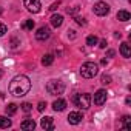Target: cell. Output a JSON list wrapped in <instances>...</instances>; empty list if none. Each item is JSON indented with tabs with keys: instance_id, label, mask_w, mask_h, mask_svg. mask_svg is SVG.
<instances>
[{
	"instance_id": "1",
	"label": "cell",
	"mask_w": 131,
	"mask_h": 131,
	"mask_svg": "<svg viewBox=\"0 0 131 131\" xmlns=\"http://www.w3.org/2000/svg\"><path fill=\"white\" fill-rule=\"evenodd\" d=\"M29 90H31V80L23 74L16 76L9 83V94H13L16 97H22V96L28 94Z\"/></svg>"
},
{
	"instance_id": "2",
	"label": "cell",
	"mask_w": 131,
	"mask_h": 131,
	"mask_svg": "<svg viewBox=\"0 0 131 131\" xmlns=\"http://www.w3.org/2000/svg\"><path fill=\"white\" fill-rule=\"evenodd\" d=\"M99 73V67L94 62H85L80 67V76L85 79H93L94 76H97Z\"/></svg>"
},
{
	"instance_id": "3",
	"label": "cell",
	"mask_w": 131,
	"mask_h": 131,
	"mask_svg": "<svg viewBox=\"0 0 131 131\" xmlns=\"http://www.w3.org/2000/svg\"><path fill=\"white\" fill-rule=\"evenodd\" d=\"M46 91L51 96H60L65 91V83L62 80H49L46 83Z\"/></svg>"
},
{
	"instance_id": "4",
	"label": "cell",
	"mask_w": 131,
	"mask_h": 131,
	"mask_svg": "<svg viewBox=\"0 0 131 131\" xmlns=\"http://www.w3.org/2000/svg\"><path fill=\"white\" fill-rule=\"evenodd\" d=\"M73 102L76 103V106H79L82 110H88L91 105V96L90 94H76L73 97Z\"/></svg>"
},
{
	"instance_id": "5",
	"label": "cell",
	"mask_w": 131,
	"mask_h": 131,
	"mask_svg": "<svg viewBox=\"0 0 131 131\" xmlns=\"http://www.w3.org/2000/svg\"><path fill=\"white\" fill-rule=\"evenodd\" d=\"M23 5H25V8H26L29 13H32V14H37V13L40 11V8H42L40 0H23Z\"/></svg>"
},
{
	"instance_id": "6",
	"label": "cell",
	"mask_w": 131,
	"mask_h": 131,
	"mask_svg": "<svg viewBox=\"0 0 131 131\" xmlns=\"http://www.w3.org/2000/svg\"><path fill=\"white\" fill-rule=\"evenodd\" d=\"M93 11H94L96 16L103 17V16H106V14L110 13V6H108V3H105V2H97V3L94 5Z\"/></svg>"
},
{
	"instance_id": "7",
	"label": "cell",
	"mask_w": 131,
	"mask_h": 131,
	"mask_svg": "<svg viewBox=\"0 0 131 131\" xmlns=\"http://www.w3.org/2000/svg\"><path fill=\"white\" fill-rule=\"evenodd\" d=\"M49 36H51V29H49L48 26H40V28L37 29V32H36V39L40 40V42L49 39Z\"/></svg>"
},
{
	"instance_id": "8",
	"label": "cell",
	"mask_w": 131,
	"mask_h": 131,
	"mask_svg": "<svg viewBox=\"0 0 131 131\" xmlns=\"http://www.w3.org/2000/svg\"><path fill=\"white\" fill-rule=\"evenodd\" d=\"M106 94H108V93H106L105 90H97L96 94H94V103L99 105V106L103 105V103L106 102Z\"/></svg>"
},
{
	"instance_id": "9",
	"label": "cell",
	"mask_w": 131,
	"mask_h": 131,
	"mask_svg": "<svg viewBox=\"0 0 131 131\" xmlns=\"http://www.w3.org/2000/svg\"><path fill=\"white\" fill-rule=\"evenodd\" d=\"M82 119H83V116H82V113H79V111H73V113H70V116H68V122H70L71 125L80 123Z\"/></svg>"
},
{
	"instance_id": "10",
	"label": "cell",
	"mask_w": 131,
	"mask_h": 131,
	"mask_svg": "<svg viewBox=\"0 0 131 131\" xmlns=\"http://www.w3.org/2000/svg\"><path fill=\"white\" fill-rule=\"evenodd\" d=\"M40 126L43 129H54V123H52V117H43L40 120Z\"/></svg>"
},
{
	"instance_id": "11",
	"label": "cell",
	"mask_w": 131,
	"mask_h": 131,
	"mask_svg": "<svg viewBox=\"0 0 131 131\" xmlns=\"http://www.w3.org/2000/svg\"><path fill=\"white\" fill-rule=\"evenodd\" d=\"M120 54H122V57H125V59H129V57H131V48H129V45H128L126 42H123V43L120 45Z\"/></svg>"
},
{
	"instance_id": "12",
	"label": "cell",
	"mask_w": 131,
	"mask_h": 131,
	"mask_svg": "<svg viewBox=\"0 0 131 131\" xmlns=\"http://www.w3.org/2000/svg\"><path fill=\"white\" fill-rule=\"evenodd\" d=\"M65 108H67V102H65L63 99L54 100V103H52V110H54V111H63Z\"/></svg>"
},
{
	"instance_id": "13",
	"label": "cell",
	"mask_w": 131,
	"mask_h": 131,
	"mask_svg": "<svg viewBox=\"0 0 131 131\" xmlns=\"http://www.w3.org/2000/svg\"><path fill=\"white\" fill-rule=\"evenodd\" d=\"M20 128L25 129V131H28V129H34V128H36V122H34L32 119H26V120H23V122L20 123Z\"/></svg>"
},
{
	"instance_id": "14",
	"label": "cell",
	"mask_w": 131,
	"mask_h": 131,
	"mask_svg": "<svg viewBox=\"0 0 131 131\" xmlns=\"http://www.w3.org/2000/svg\"><path fill=\"white\" fill-rule=\"evenodd\" d=\"M49 22H51V25H52L54 28H59V26H62V23H63V17H62L60 14H54Z\"/></svg>"
},
{
	"instance_id": "15",
	"label": "cell",
	"mask_w": 131,
	"mask_h": 131,
	"mask_svg": "<svg viewBox=\"0 0 131 131\" xmlns=\"http://www.w3.org/2000/svg\"><path fill=\"white\" fill-rule=\"evenodd\" d=\"M129 19H131V14H129L128 11H125V9H122V11L117 13V20H120V22H128Z\"/></svg>"
},
{
	"instance_id": "16",
	"label": "cell",
	"mask_w": 131,
	"mask_h": 131,
	"mask_svg": "<svg viewBox=\"0 0 131 131\" xmlns=\"http://www.w3.org/2000/svg\"><path fill=\"white\" fill-rule=\"evenodd\" d=\"M52 62H54V56L52 54H45L42 57V65L43 67H49V65H52Z\"/></svg>"
},
{
	"instance_id": "17",
	"label": "cell",
	"mask_w": 131,
	"mask_h": 131,
	"mask_svg": "<svg viewBox=\"0 0 131 131\" xmlns=\"http://www.w3.org/2000/svg\"><path fill=\"white\" fill-rule=\"evenodd\" d=\"M13 125V122H11V119H8L6 116H0V128H9Z\"/></svg>"
},
{
	"instance_id": "18",
	"label": "cell",
	"mask_w": 131,
	"mask_h": 131,
	"mask_svg": "<svg viewBox=\"0 0 131 131\" xmlns=\"http://www.w3.org/2000/svg\"><path fill=\"white\" fill-rule=\"evenodd\" d=\"M17 113V105L16 103H9L8 106H6V114L8 116H14Z\"/></svg>"
},
{
	"instance_id": "19",
	"label": "cell",
	"mask_w": 131,
	"mask_h": 131,
	"mask_svg": "<svg viewBox=\"0 0 131 131\" xmlns=\"http://www.w3.org/2000/svg\"><path fill=\"white\" fill-rule=\"evenodd\" d=\"M122 122H123V128L125 129H129L131 128V117L129 116H123L122 117Z\"/></svg>"
},
{
	"instance_id": "20",
	"label": "cell",
	"mask_w": 131,
	"mask_h": 131,
	"mask_svg": "<svg viewBox=\"0 0 131 131\" xmlns=\"http://www.w3.org/2000/svg\"><path fill=\"white\" fill-rule=\"evenodd\" d=\"M96 43H97V37H96V36H88V37H86V45L93 46V45H96Z\"/></svg>"
},
{
	"instance_id": "21",
	"label": "cell",
	"mask_w": 131,
	"mask_h": 131,
	"mask_svg": "<svg viewBox=\"0 0 131 131\" xmlns=\"http://www.w3.org/2000/svg\"><path fill=\"white\" fill-rule=\"evenodd\" d=\"M22 28H23V29H32V28H34V20H26V22L22 25Z\"/></svg>"
},
{
	"instance_id": "22",
	"label": "cell",
	"mask_w": 131,
	"mask_h": 131,
	"mask_svg": "<svg viewBox=\"0 0 131 131\" xmlns=\"http://www.w3.org/2000/svg\"><path fill=\"white\" fill-rule=\"evenodd\" d=\"M100 82H102L103 85H110V83H111V76L103 74V76H102V79H100Z\"/></svg>"
},
{
	"instance_id": "23",
	"label": "cell",
	"mask_w": 131,
	"mask_h": 131,
	"mask_svg": "<svg viewBox=\"0 0 131 131\" xmlns=\"http://www.w3.org/2000/svg\"><path fill=\"white\" fill-rule=\"evenodd\" d=\"M22 110H23L25 113H29V111L32 110V105L28 103V102H25V103H22Z\"/></svg>"
},
{
	"instance_id": "24",
	"label": "cell",
	"mask_w": 131,
	"mask_h": 131,
	"mask_svg": "<svg viewBox=\"0 0 131 131\" xmlns=\"http://www.w3.org/2000/svg\"><path fill=\"white\" fill-rule=\"evenodd\" d=\"M74 20H76V23H77V25H80V26H85V25H86V20H85L83 17H76Z\"/></svg>"
},
{
	"instance_id": "25",
	"label": "cell",
	"mask_w": 131,
	"mask_h": 131,
	"mask_svg": "<svg viewBox=\"0 0 131 131\" xmlns=\"http://www.w3.org/2000/svg\"><path fill=\"white\" fill-rule=\"evenodd\" d=\"M8 31V28H6V25H3V23H0V37L2 36H5V32Z\"/></svg>"
},
{
	"instance_id": "26",
	"label": "cell",
	"mask_w": 131,
	"mask_h": 131,
	"mask_svg": "<svg viewBox=\"0 0 131 131\" xmlns=\"http://www.w3.org/2000/svg\"><path fill=\"white\" fill-rule=\"evenodd\" d=\"M45 108H46V102H39V105H37V110H39V111L42 113V111H43Z\"/></svg>"
},
{
	"instance_id": "27",
	"label": "cell",
	"mask_w": 131,
	"mask_h": 131,
	"mask_svg": "<svg viewBox=\"0 0 131 131\" xmlns=\"http://www.w3.org/2000/svg\"><path fill=\"white\" fill-rule=\"evenodd\" d=\"M77 11H79V6H74L73 9H70V8H68V11H67V13H68L70 16H74V14H76Z\"/></svg>"
},
{
	"instance_id": "28",
	"label": "cell",
	"mask_w": 131,
	"mask_h": 131,
	"mask_svg": "<svg viewBox=\"0 0 131 131\" xmlns=\"http://www.w3.org/2000/svg\"><path fill=\"white\" fill-rule=\"evenodd\" d=\"M59 6H60V2H59V0H57V2H56V3H52V5L49 6V9H51V11H56V9H57Z\"/></svg>"
},
{
	"instance_id": "29",
	"label": "cell",
	"mask_w": 131,
	"mask_h": 131,
	"mask_svg": "<svg viewBox=\"0 0 131 131\" xmlns=\"http://www.w3.org/2000/svg\"><path fill=\"white\" fill-rule=\"evenodd\" d=\"M100 48H106V40H100Z\"/></svg>"
},
{
	"instance_id": "30",
	"label": "cell",
	"mask_w": 131,
	"mask_h": 131,
	"mask_svg": "<svg viewBox=\"0 0 131 131\" xmlns=\"http://www.w3.org/2000/svg\"><path fill=\"white\" fill-rule=\"evenodd\" d=\"M114 54H116V52H114V51H113V49H110V51H108V57H113V56H114Z\"/></svg>"
},
{
	"instance_id": "31",
	"label": "cell",
	"mask_w": 131,
	"mask_h": 131,
	"mask_svg": "<svg viewBox=\"0 0 131 131\" xmlns=\"http://www.w3.org/2000/svg\"><path fill=\"white\" fill-rule=\"evenodd\" d=\"M114 37H116V39H120V37H122V34H120V32H116V34H114Z\"/></svg>"
},
{
	"instance_id": "32",
	"label": "cell",
	"mask_w": 131,
	"mask_h": 131,
	"mask_svg": "<svg viewBox=\"0 0 131 131\" xmlns=\"http://www.w3.org/2000/svg\"><path fill=\"white\" fill-rule=\"evenodd\" d=\"M2 76H3V71H2V70H0V79H2Z\"/></svg>"
},
{
	"instance_id": "33",
	"label": "cell",
	"mask_w": 131,
	"mask_h": 131,
	"mask_svg": "<svg viewBox=\"0 0 131 131\" xmlns=\"http://www.w3.org/2000/svg\"><path fill=\"white\" fill-rule=\"evenodd\" d=\"M2 13H3V9H2V6H0V16H2Z\"/></svg>"
}]
</instances>
